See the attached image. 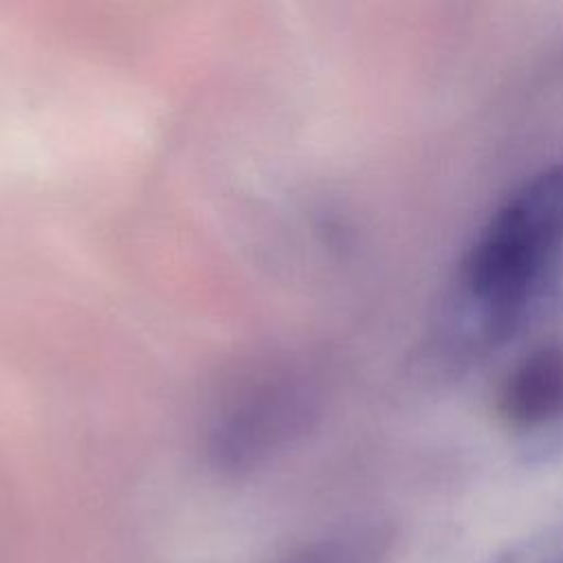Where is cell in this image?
I'll list each match as a JSON object with an SVG mask.
<instances>
[{
	"label": "cell",
	"instance_id": "6da1fadb",
	"mask_svg": "<svg viewBox=\"0 0 563 563\" xmlns=\"http://www.w3.org/2000/svg\"><path fill=\"white\" fill-rule=\"evenodd\" d=\"M563 268V163L528 178L482 227L462 257L451 323L471 345L508 341Z\"/></svg>",
	"mask_w": 563,
	"mask_h": 563
},
{
	"label": "cell",
	"instance_id": "7a4b0ae2",
	"mask_svg": "<svg viewBox=\"0 0 563 563\" xmlns=\"http://www.w3.org/2000/svg\"><path fill=\"white\" fill-rule=\"evenodd\" d=\"M310 409L308 383L286 367H268L246 378L213 420L209 460L222 473H246L295 440Z\"/></svg>",
	"mask_w": 563,
	"mask_h": 563
},
{
	"label": "cell",
	"instance_id": "3957f363",
	"mask_svg": "<svg viewBox=\"0 0 563 563\" xmlns=\"http://www.w3.org/2000/svg\"><path fill=\"white\" fill-rule=\"evenodd\" d=\"M499 418L517 431H539L563 420V345L550 343L526 354L504 378Z\"/></svg>",
	"mask_w": 563,
	"mask_h": 563
},
{
	"label": "cell",
	"instance_id": "277c9868",
	"mask_svg": "<svg viewBox=\"0 0 563 563\" xmlns=\"http://www.w3.org/2000/svg\"><path fill=\"white\" fill-rule=\"evenodd\" d=\"M490 563H563V523L510 543Z\"/></svg>",
	"mask_w": 563,
	"mask_h": 563
},
{
	"label": "cell",
	"instance_id": "5b68a950",
	"mask_svg": "<svg viewBox=\"0 0 563 563\" xmlns=\"http://www.w3.org/2000/svg\"><path fill=\"white\" fill-rule=\"evenodd\" d=\"M372 548L350 539L323 541L295 554L286 563H369Z\"/></svg>",
	"mask_w": 563,
	"mask_h": 563
}]
</instances>
